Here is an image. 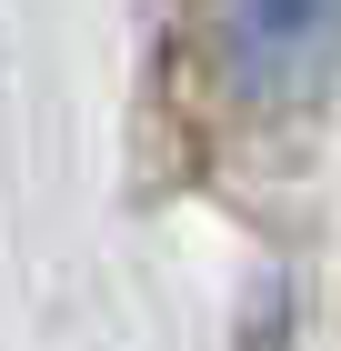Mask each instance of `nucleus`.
I'll list each match as a JSON object with an SVG mask.
<instances>
[{"label":"nucleus","instance_id":"1","mask_svg":"<svg viewBox=\"0 0 341 351\" xmlns=\"http://www.w3.org/2000/svg\"><path fill=\"white\" fill-rule=\"evenodd\" d=\"M221 40L251 101H301L341 60V0H221Z\"/></svg>","mask_w":341,"mask_h":351}]
</instances>
